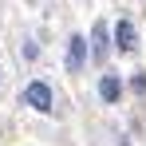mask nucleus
<instances>
[{
  "label": "nucleus",
  "mask_w": 146,
  "mask_h": 146,
  "mask_svg": "<svg viewBox=\"0 0 146 146\" xmlns=\"http://www.w3.org/2000/svg\"><path fill=\"white\" fill-rule=\"evenodd\" d=\"M24 99H28V107H36V111H51V87L48 83H28Z\"/></svg>",
  "instance_id": "nucleus-1"
},
{
  "label": "nucleus",
  "mask_w": 146,
  "mask_h": 146,
  "mask_svg": "<svg viewBox=\"0 0 146 146\" xmlns=\"http://www.w3.org/2000/svg\"><path fill=\"white\" fill-rule=\"evenodd\" d=\"M115 44H119L122 51H134V48H138V32H134L130 20H119V24H115Z\"/></svg>",
  "instance_id": "nucleus-2"
},
{
  "label": "nucleus",
  "mask_w": 146,
  "mask_h": 146,
  "mask_svg": "<svg viewBox=\"0 0 146 146\" xmlns=\"http://www.w3.org/2000/svg\"><path fill=\"white\" fill-rule=\"evenodd\" d=\"M83 59H87V40H83V36H71V40H67V67L79 71Z\"/></svg>",
  "instance_id": "nucleus-3"
},
{
  "label": "nucleus",
  "mask_w": 146,
  "mask_h": 146,
  "mask_svg": "<svg viewBox=\"0 0 146 146\" xmlns=\"http://www.w3.org/2000/svg\"><path fill=\"white\" fill-rule=\"evenodd\" d=\"M107 51H111V44H107V24H95L91 28V55H95V59H107Z\"/></svg>",
  "instance_id": "nucleus-4"
},
{
  "label": "nucleus",
  "mask_w": 146,
  "mask_h": 146,
  "mask_svg": "<svg viewBox=\"0 0 146 146\" xmlns=\"http://www.w3.org/2000/svg\"><path fill=\"white\" fill-rule=\"evenodd\" d=\"M99 95L107 99V103H115V99L122 95V83L115 79V75H103V83H99Z\"/></svg>",
  "instance_id": "nucleus-5"
}]
</instances>
